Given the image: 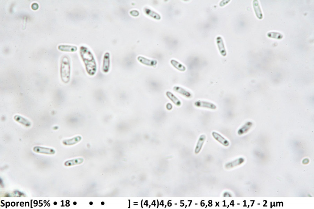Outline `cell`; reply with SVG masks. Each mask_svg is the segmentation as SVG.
<instances>
[{
	"label": "cell",
	"mask_w": 314,
	"mask_h": 209,
	"mask_svg": "<svg viewBox=\"0 0 314 209\" xmlns=\"http://www.w3.org/2000/svg\"><path fill=\"white\" fill-rule=\"evenodd\" d=\"M70 67L69 60L67 57H63L61 66V75L62 80L64 83L70 81Z\"/></svg>",
	"instance_id": "6da1fadb"
},
{
	"label": "cell",
	"mask_w": 314,
	"mask_h": 209,
	"mask_svg": "<svg viewBox=\"0 0 314 209\" xmlns=\"http://www.w3.org/2000/svg\"><path fill=\"white\" fill-rule=\"evenodd\" d=\"M194 105L197 108H206L212 110L217 109V106L214 103L205 100H197L194 103Z\"/></svg>",
	"instance_id": "7a4b0ae2"
},
{
	"label": "cell",
	"mask_w": 314,
	"mask_h": 209,
	"mask_svg": "<svg viewBox=\"0 0 314 209\" xmlns=\"http://www.w3.org/2000/svg\"><path fill=\"white\" fill-rule=\"evenodd\" d=\"M33 149L35 152L41 154L53 155L55 153L54 149L43 147L35 146L33 148Z\"/></svg>",
	"instance_id": "3957f363"
},
{
	"label": "cell",
	"mask_w": 314,
	"mask_h": 209,
	"mask_svg": "<svg viewBox=\"0 0 314 209\" xmlns=\"http://www.w3.org/2000/svg\"><path fill=\"white\" fill-rule=\"evenodd\" d=\"M212 135L213 138L218 142L225 146H228L229 145V142L226 139L217 132H212Z\"/></svg>",
	"instance_id": "277c9868"
},
{
	"label": "cell",
	"mask_w": 314,
	"mask_h": 209,
	"mask_svg": "<svg viewBox=\"0 0 314 209\" xmlns=\"http://www.w3.org/2000/svg\"><path fill=\"white\" fill-rule=\"evenodd\" d=\"M173 90L175 92L179 93L186 98L191 99L192 97V95L191 92L179 86H175L173 88Z\"/></svg>",
	"instance_id": "5b68a950"
},
{
	"label": "cell",
	"mask_w": 314,
	"mask_h": 209,
	"mask_svg": "<svg viewBox=\"0 0 314 209\" xmlns=\"http://www.w3.org/2000/svg\"><path fill=\"white\" fill-rule=\"evenodd\" d=\"M206 139V137L204 134L201 135L199 137L196 147H195V152L196 154H198L201 151L204 142H205Z\"/></svg>",
	"instance_id": "8992f818"
},
{
	"label": "cell",
	"mask_w": 314,
	"mask_h": 209,
	"mask_svg": "<svg viewBox=\"0 0 314 209\" xmlns=\"http://www.w3.org/2000/svg\"><path fill=\"white\" fill-rule=\"evenodd\" d=\"M166 95L167 98L176 106L179 107L181 106V101L172 92L170 91H167L166 93Z\"/></svg>",
	"instance_id": "52a82bcc"
},
{
	"label": "cell",
	"mask_w": 314,
	"mask_h": 209,
	"mask_svg": "<svg viewBox=\"0 0 314 209\" xmlns=\"http://www.w3.org/2000/svg\"><path fill=\"white\" fill-rule=\"evenodd\" d=\"M216 42H217L220 54L223 56H225L227 55L226 50H225V46L223 41L222 38L220 37H218L216 38Z\"/></svg>",
	"instance_id": "ba28073f"
},
{
	"label": "cell",
	"mask_w": 314,
	"mask_h": 209,
	"mask_svg": "<svg viewBox=\"0 0 314 209\" xmlns=\"http://www.w3.org/2000/svg\"><path fill=\"white\" fill-rule=\"evenodd\" d=\"M81 139L82 138L80 136H77L72 138L64 140L63 141V145H72L80 142Z\"/></svg>",
	"instance_id": "9c48e42d"
},
{
	"label": "cell",
	"mask_w": 314,
	"mask_h": 209,
	"mask_svg": "<svg viewBox=\"0 0 314 209\" xmlns=\"http://www.w3.org/2000/svg\"><path fill=\"white\" fill-rule=\"evenodd\" d=\"M14 119L16 121L18 122L21 124L26 127L31 126V123L28 120L22 116L16 115L14 117Z\"/></svg>",
	"instance_id": "30bf717a"
},
{
	"label": "cell",
	"mask_w": 314,
	"mask_h": 209,
	"mask_svg": "<svg viewBox=\"0 0 314 209\" xmlns=\"http://www.w3.org/2000/svg\"><path fill=\"white\" fill-rule=\"evenodd\" d=\"M244 159L242 158H237V159L227 163L225 165V167L227 168H231L235 167L238 165H241L244 162Z\"/></svg>",
	"instance_id": "8fae6325"
},
{
	"label": "cell",
	"mask_w": 314,
	"mask_h": 209,
	"mask_svg": "<svg viewBox=\"0 0 314 209\" xmlns=\"http://www.w3.org/2000/svg\"><path fill=\"white\" fill-rule=\"evenodd\" d=\"M83 158H77L75 159L68 160L64 162V165L66 166H71L74 165H80L83 162Z\"/></svg>",
	"instance_id": "7c38bea8"
},
{
	"label": "cell",
	"mask_w": 314,
	"mask_h": 209,
	"mask_svg": "<svg viewBox=\"0 0 314 209\" xmlns=\"http://www.w3.org/2000/svg\"><path fill=\"white\" fill-rule=\"evenodd\" d=\"M253 7L254 11L255 12L257 18L259 19H262L263 18V15L261 11L260 8L259 3L258 1H254L253 2Z\"/></svg>",
	"instance_id": "4fadbf2b"
},
{
	"label": "cell",
	"mask_w": 314,
	"mask_h": 209,
	"mask_svg": "<svg viewBox=\"0 0 314 209\" xmlns=\"http://www.w3.org/2000/svg\"><path fill=\"white\" fill-rule=\"evenodd\" d=\"M171 63L173 67H175V69L180 71H184L186 70V67L182 64L179 63L177 61L175 60H172L171 61Z\"/></svg>",
	"instance_id": "5bb4252c"
},
{
	"label": "cell",
	"mask_w": 314,
	"mask_h": 209,
	"mask_svg": "<svg viewBox=\"0 0 314 209\" xmlns=\"http://www.w3.org/2000/svg\"><path fill=\"white\" fill-rule=\"evenodd\" d=\"M252 123L250 122H248L239 129L238 134L240 135H243L247 133L249 129L251 127Z\"/></svg>",
	"instance_id": "9a60e30c"
},
{
	"label": "cell",
	"mask_w": 314,
	"mask_h": 209,
	"mask_svg": "<svg viewBox=\"0 0 314 209\" xmlns=\"http://www.w3.org/2000/svg\"><path fill=\"white\" fill-rule=\"evenodd\" d=\"M267 35L270 38L278 39H281L283 38V35L277 32H270Z\"/></svg>",
	"instance_id": "2e32d148"
},
{
	"label": "cell",
	"mask_w": 314,
	"mask_h": 209,
	"mask_svg": "<svg viewBox=\"0 0 314 209\" xmlns=\"http://www.w3.org/2000/svg\"><path fill=\"white\" fill-rule=\"evenodd\" d=\"M73 47L72 46H67V45H61L59 46L58 48L59 50H61L63 51H73V50H72V48Z\"/></svg>",
	"instance_id": "e0dca14e"
},
{
	"label": "cell",
	"mask_w": 314,
	"mask_h": 209,
	"mask_svg": "<svg viewBox=\"0 0 314 209\" xmlns=\"http://www.w3.org/2000/svg\"><path fill=\"white\" fill-rule=\"evenodd\" d=\"M172 108L173 106L171 103H167V105H166V108H167V110H171L172 109Z\"/></svg>",
	"instance_id": "ac0fdd59"
},
{
	"label": "cell",
	"mask_w": 314,
	"mask_h": 209,
	"mask_svg": "<svg viewBox=\"0 0 314 209\" xmlns=\"http://www.w3.org/2000/svg\"><path fill=\"white\" fill-rule=\"evenodd\" d=\"M309 162V160L308 158H305V159H303V164H307Z\"/></svg>",
	"instance_id": "d6986e66"
},
{
	"label": "cell",
	"mask_w": 314,
	"mask_h": 209,
	"mask_svg": "<svg viewBox=\"0 0 314 209\" xmlns=\"http://www.w3.org/2000/svg\"><path fill=\"white\" fill-rule=\"evenodd\" d=\"M224 197H231V195L229 192H225L224 194Z\"/></svg>",
	"instance_id": "ffe728a7"
}]
</instances>
